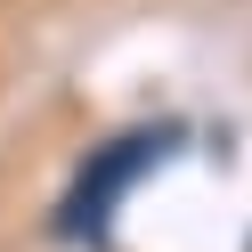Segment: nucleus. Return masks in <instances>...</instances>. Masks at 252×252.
<instances>
[{"mask_svg": "<svg viewBox=\"0 0 252 252\" xmlns=\"http://www.w3.org/2000/svg\"><path fill=\"white\" fill-rule=\"evenodd\" d=\"M179 147V122H155V130H122V138H106V147H90V163H82V179L65 187V203H57V236L65 244H98L106 228H114V203L130 195L138 179H147L163 155Z\"/></svg>", "mask_w": 252, "mask_h": 252, "instance_id": "nucleus-1", "label": "nucleus"}]
</instances>
